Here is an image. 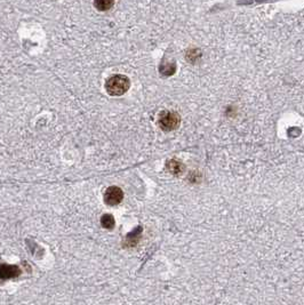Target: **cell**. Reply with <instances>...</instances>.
Masks as SVG:
<instances>
[{
	"label": "cell",
	"mask_w": 304,
	"mask_h": 305,
	"mask_svg": "<svg viewBox=\"0 0 304 305\" xmlns=\"http://www.w3.org/2000/svg\"><path fill=\"white\" fill-rule=\"evenodd\" d=\"M130 81L128 78L122 75H116L110 77L106 80L105 89L111 96H121L129 89Z\"/></svg>",
	"instance_id": "obj_1"
},
{
	"label": "cell",
	"mask_w": 304,
	"mask_h": 305,
	"mask_svg": "<svg viewBox=\"0 0 304 305\" xmlns=\"http://www.w3.org/2000/svg\"><path fill=\"white\" fill-rule=\"evenodd\" d=\"M181 123V118L175 112H164L159 118L160 128L165 131H172L178 128Z\"/></svg>",
	"instance_id": "obj_2"
},
{
	"label": "cell",
	"mask_w": 304,
	"mask_h": 305,
	"mask_svg": "<svg viewBox=\"0 0 304 305\" xmlns=\"http://www.w3.org/2000/svg\"><path fill=\"white\" fill-rule=\"evenodd\" d=\"M122 198H124V193H122V190L120 188L110 187L108 190L105 191L104 201L105 204L109 206H116L121 203Z\"/></svg>",
	"instance_id": "obj_3"
},
{
	"label": "cell",
	"mask_w": 304,
	"mask_h": 305,
	"mask_svg": "<svg viewBox=\"0 0 304 305\" xmlns=\"http://www.w3.org/2000/svg\"><path fill=\"white\" fill-rule=\"evenodd\" d=\"M114 0H94V6L100 12H105L112 8Z\"/></svg>",
	"instance_id": "obj_4"
},
{
	"label": "cell",
	"mask_w": 304,
	"mask_h": 305,
	"mask_svg": "<svg viewBox=\"0 0 304 305\" xmlns=\"http://www.w3.org/2000/svg\"><path fill=\"white\" fill-rule=\"evenodd\" d=\"M167 168L170 170V172H172L175 175L181 174V173H182V171H183L182 164L178 163L176 160H171V162L167 164Z\"/></svg>",
	"instance_id": "obj_5"
},
{
	"label": "cell",
	"mask_w": 304,
	"mask_h": 305,
	"mask_svg": "<svg viewBox=\"0 0 304 305\" xmlns=\"http://www.w3.org/2000/svg\"><path fill=\"white\" fill-rule=\"evenodd\" d=\"M101 223L102 226L105 229H112L114 226V218L110 214H105V215L101 217Z\"/></svg>",
	"instance_id": "obj_6"
}]
</instances>
